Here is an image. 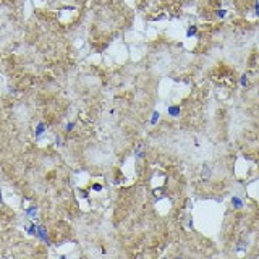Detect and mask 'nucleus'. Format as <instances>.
<instances>
[{"label": "nucleus", "mask_w": 259, "mask_h": 259, "mask_svg": "<svg viewBox=\"0 0 259 259\" xmlns=\"http://www.w3.org/2000/svg\"><path fill=\"white\" fill-rule=\"evenodd\" d=\"M159 112H152V118H151V125H155V123H157L159 122Z\"/></svg>", "instance_id": "5"}, {"label": "nucleus", "mask_w": 259, "mask_h": 259, "mask_svg": "<svg viewBox=\"0 0 259 259\" xmlns=\"http://www.w3.org/2000/svg\"><path fill=\"white\" fill-rule=\"evenodd\" d=\"M240 83H241V86H246V84H248V78H246V76H241Z\"/></svg>", "instance_id": "8"}, {"label": "nucleus", "mask_w": 259, "mask_h": 259, "mask_svg": "<svg viewBox=\"0 0 259 259\" xmlns=\"http://www.w3.org/2000/svg\"><path fill=\"white\" fill-rule=\"evenodd\" d=\"M44 130H45V125L44 123H39L37 128H36V136H41L42 133H44Z\"/></svg>", "instance_id": "4"}, {"label": "nucleus", "mask_w": 259, "mask_h": 259, "mask_svg": "<svg viewBox=\"0 0 259 259\" xmlns=\"http://www.w3.org/2000/svg\"><path fill=\"white\" fill-rule=\"evenodd\" d=\"M94 190H96V191H100L102 186H100V185H94Z\"/></svg>", "instance_id": "10"}, {"label": "nucleus", "mask_w": 259, "mask_h": 259, "mask_svg": "<svg viewBox=\"0 0 259 259\" xmlns=\"http://www.w3.org/2000/svg\"><path fill=\"white\" fill-rule=\"evenodd\" d=\"M232 204H233V207H237V209H241L243 207V201L240 199L238 196H233L232 198Z\"/></svg>", "instance_id": "3"}, {"label": "nucleus", "mask_w": 259, "mask_h": 259, "mask_svg": "<svg viewBox=\"0 0 259 259\" xmlns=\"http://www.w3.org/2000/svg\"><path fill=\"white\" fill-rule=\"evenodd\" d=\"M36 227H37V225H31V227H28V233H31V235H33V233L36 232Z\"/></svg>", "instance_id": "9"}, {"label": "nucleus", "mask_w": 259, "mask_h": 259, "mask_svg": "<svg viewBox=\"0 0 259 259\" xmlns=\"http://www.w3.org/2000/svg\"><path fill=\"white\" fill-rule=\"evenodd\" d=\"M217 15H219V16H224V15H225V10H220Z\"/></svg>", "instance_id": "11"}, {"label": "nucleus", "mask_w": 259, "mask_h": 259, "mask_svg": "<svg viewBox=\"0 0 259 259\" xmlns=\"http://www.w3.org/2000/svg\"><path fill=\"white\" fill-rule=\"evenodd\" d=\"M196 31H198V29H196V26H191V28L188 29V33H186V36H188V37H191L193 34H196Z\"/></svg>", "instance_id": "6"}, {"label": "nucleus", "mask_w": 259, "mask_h": 259, "mask_svg": "<svg viewBox=\"0 0 259 259\" xmlns=\"http://www.w3.org/2000/svg\"><path fill=\"white\" fill-rule=\"evenodd\" d=\"M36 233H37V237H39L41 240H44V241H49V237H47V233H45V230H44V227L37 225V227H36Z\"/></svg>", "instance_id": "1"}, {"label": "nucleus", "mask_w": 259, "mask_h": 259, "mask_svg": "<svg viewBox=\"0 0 259 259\" xmlns=\"http://www.w3.org/2000/svg\"><path fill=\"white\" fill-rule=\"evenodd\" d=\"M26 214H28V215H34V214H36V207H29V209L26 210Z\"/></svg>", "instance_id": "7"}, {"label": "nucleus", "mask_w": 259, "mask_h": 259, "mask_svg": "<svg viewBox=\"0 0 259 259\" xmlns=\"http://www.w3.org/2000/svg\"><path fill=\"white\" fill-rule=\"evenodd\" d=\"M167 112H168V115H170V117H178L180 112H182V109H180L178 105H170Z\"/></svg>", "instance_id": "2"}]
</instances>
